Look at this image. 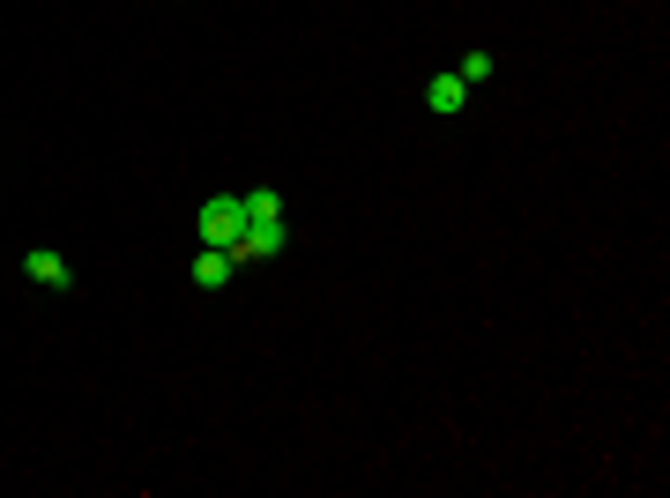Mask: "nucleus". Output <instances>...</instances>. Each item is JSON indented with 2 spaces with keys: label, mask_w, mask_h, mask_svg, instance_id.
<instances>
[{
  "label": "nucleus",
  "mask_w": 670,
  "mask_h": 498,
  "mask_svg": "<svg viewBox=\"0 0 670 498\" xmlns=\"http://www.w3.org/2000/svg\"><path fill=\"white\" fill-rule=\"evenodd\" d=\"M194 231H202V246H239V231H247V202L239 194H210L202 202V216H194Z\"/></svg>",
  "instance_id": "f257e3e1"
},
{
  "label": "nucleus",
  "mask_w": 670,
  "mask_h": 498,
  "mask_svg": "<svg viewBox=\"0 0 670 498\" xmlns=\"http://www.w3.org/2000/svg\"><path fill=\"white\" fill-rule=\"evenodd\" d=\"M284 246H291V223L284 216H253L247 231H239V246H231V260H276Z\"/></svg>",
  "instance_id": "f03ea898"
},
{
  "label": "nucleus",
  "mask_w": 670,
  "mask_h": 498,
  "mask_svg": "<svg viewBox=\"0 0 670 498\" xmlns=\"http://www.w3.org/2000/svg\"><path fill=\"white\" fill-rule=\"evenodd\" d=\"M424 105H432L440 120H455L462 105H469V83H462V75H432V83H424Z\"/></svg>",
  "instance_id": "7ed1b4c3"
},
{
  "label": "nucleus",
  "mask_w": 670,
  "mask_h": 498,
  "mask_svg": "<svg viewBox=\"0 0 670 498\" xmlns=\"http://www.w3.org/2000/svg\"><path fill=\"white\" fill-rule=\"evenodd\" d=\"M231 268H239V260H231L224 246H202V253H194V283H202V291H224V283H231Z\"/></svg>",
  "instance_id": "20e7f679"
},
{
  "label": "nucleus",
  "mask_w": 670,
  "mask_h": 498,
  "mask_svg": "<svg viewBox=\"0 0 670 498\" xmlns=\"http://www.w3.org/2000/svg\"><path fill=\"white\" fill-rule=\"evenodd\" d=\"M492 68H500L492 52H462V60H455V75H462L469 89H484V83H492Z\"/></svg>",
  "instance_id": "39448f33"
},
{
  "label": "nucleus",
  "mask_w": 670,
  "mask_h": 498,
  "mask_svg": "<svg viewBox=\"0 0 670 498\" xmlns=\"http://www.w3.org/2000/svg\"><path fill=\"white\" fill-rule=\"evenodd\" d=\"M31 276H38V283H52V291H68V283H75L60 253H31Z\"/></svg>",
  "instance_id": "423d86ee"
},
{
  "label": "nucleus",
  "mask_w": 670,
  "mask_h": 498,
  "mask_svg": "<svg viewBox=\"0 0 670 498\" xmlns=\"http://www.w3.org/2000/svg\"><path fill=\"white\" fill-rule=\"evenodd\" d=\"M239 202H247V223L253 216H284V194H276V186H247Z\"/></svg>",
  "instance_id": "0eeeda50"
}]
</instances>
